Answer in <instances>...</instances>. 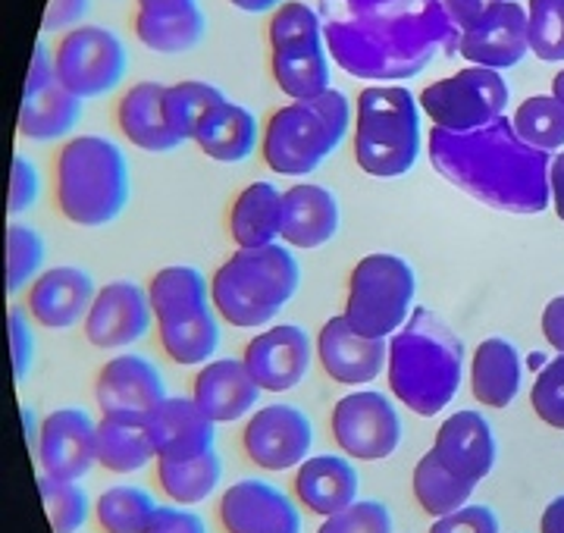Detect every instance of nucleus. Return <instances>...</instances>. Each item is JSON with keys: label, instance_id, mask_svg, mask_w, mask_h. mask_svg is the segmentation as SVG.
Wrapping results in <instances>:
<instances>
[{"label": "nucleus", "instance_id": "nucleus-1", "mask_svg": "<svg viewBox=\"0 0 564 533\" xmlns=\"http://www.w3.org/2000/svg\"><path fill=\"white\" fill-rule=\"evenodd\" d=\"M317 13L329 61L370 85L408 83L462 42L443 0H321Z\"/></svg>", "mask_w": 564, "mask_h": 533}, {"label": "nucleus", "instance_id": "nucleus-2", "mask_svg": "<svg viewBox=\"0 0 564 533\" xmlns=\"http://www.w3.org/2000/svg\"><path fill=\"white\" fill-rule=\"evenodd\" d=\"M426 157L445 183L462 188L474 202L514 217H533L552 205L549 166L552 154L527 144L511 117L474 132H426Z\"/></svg>", "mask_w": 564, "mask_h": 533}, {"label": "nucleus", "instance_id": "nucleus-3", "mask_svg": "<svg viewBox=\"0 0 564 533\" xmlns=\"http://www.w3.org/2000/svg\"><path fill=\"white\" fill-rule=\"evenodd\" d=\"M386 377L404 409L436 417L462 387L464 342L436 311L414 308L389 339Z\"/></svg>", "mask_w": 564, "mask_h": 533}, {"label": "nucleus", "instance_id": "nucleus-4", "mask_svg": "<svg viewBox=\"0 0 564 533\" xmlns=\"http://www.w3.org/2000/svg\"><path fill=\"white\" fill-rule=\"evenodd\" d=\"M54 198L76 226H107L129 205V161L104 135H73L54 161Z\"/></svg>", "mask_w": 564, "mask_h": 533}, {"label": "nucleus", "instance_id": "nucleus-5", "mask_svg": "<svg viewBox=\"0 0 564 533\" xmlns=\"http://www.w3.org/2000/svg\"><path fill=\"white\" fill-rule=\"evenodd\" d=\"M302 270L292 248H236L210 280L214 308L226 324L239 329L267 327L299 292Z\"/></svg>", "mask_w": 564, "mask_h": 533}, {"label": "nucleus", "instance_id": "nucleus-6", "mask_svg": "<svg viewBox=\"0 0 564 533\" xmlns=\"http://www.w3.org/2000/svg\"><path fill=\"white\" fill-rule=\"evenodd\" d=\"M151 308L170 361L204 368L220 351V324L210 298V283L198 266H163L148 283Z\"/></svg>", "mask_w": 564, "mask_h": 533}, {"label": "nucleus", "instance_id": "nucleus-7", "mask_svg": "<svg viewBox=\"0 0 564 533\" xmlns=\"http://www.w3.org/2000/svg\"><path fill=\"white\" fill-rule=\"evenodd\" d=\"M421 101L404 85H367L355 101V161L367 176L395 180L421 157Z\"/></svg>", "mask_w": 564, "mask_h": 533}, {"label": "nucleus", "instance_id": "nucleus-8", "mask_svg": "<svg viewBox=\"0 0 564 533\" xmlns=\"http://www.w3.org/2000/svg\"><path fill=\"white\" fill-rule=\"evenodd\" d=\"M351 120L355 110L339 88L314 101L285 104L263 129V161L280 176H307L343 144Z\"/></svg>", "mask_w": 564, "mask_h": 533}, {"label": "nucleus", "instance_id": "nucleus-9", "mask_svg": "<svg viewBox=\"0 0 564 533\" xmlns=\"http://www.w3.org/2000/svg\"><path fill=\"white\" fill-rule=\"evenodd\" d=\"M270 73L292 101H314L326 95L329 51L323 39L321 13L304 0H285L270 17Z\"/></svg>", "mask_w": 564, "mask_h": 533}, {"label": "nucleus", "instance_id": "nucleus-10", "mask_svg": "<svg viewBox=\"0 0 564 533\" xmlns=\"http://www.w3.org/2000/svg\"><path fill=\"white\" fill-rule=\"evenodd\" d=\"M417 295L414 266L399 254L373 251L348 273L345 320L370 339H392L408 324Z\"/></svg>", "mask_w": 564, "mask_h": 533}, {"label": "nucleus", "instance_id": "nucleus-11", "mask_svg": "<svg viewBox=\"0 0 564 533\" xmlns=\"http://www.w3.org/2000/svg\"><path fill=\"white\" fill-rule=\"evenodd\" d=\"M508 98L511 91L499 69L464 66L423 88L421 110L445 132H474L505 117Z\"/></svg>", "mask_w": 564, "mask_h": 533}, {"label": "nucleus", "instance_id": "nucleus-12", "mask_svg": "<svg viewBox=\"0 0 564 533\" xmlns=\"http://www.w3.org/2000/svg\"><path fill=\"white\" fill-rule=\"evenodd\" d=\"M57 83L76 98H104L120 88L129 69L122 39L107 25H76L63 35L54 51Z\"/></svg>", "mask_w": 564, "mask_h": 533}, {"label": "nucleus", "instance_id": "nucleus-13", "mask_svg": "<svg viewBox=\"0 0 564 533\" xmlns=\"http://www.w3.org/2000/svg\"><path fill=\"white\" fill-rule=\"evenodd\" d=\"M336 446L358 461H383L402 446V417L386 392H348L336 402L333 417Z\"/></svg>", "mask_w": 564, "mask_h": 533}, {"label": "nucleus", "instance_id": "nucleus-14", "mask_svg": "<svg viewBox=\"0 0 564 533\" xmlns=\"http://www.w3.org/2000/svg\"><path fill=\"white\" fill-rule=\"evenodd\" d=\"M314 427L295 405L273 402L258 409L242 431V449L251 465L263 471H289L311 458Z\"/></svg>", "mask_w": 564, "mask_h": 533}, {"label": "nucleus", "instance_id": "nucleus-15", "mask_svg": "<svg viewBox=\"0 0 564 533\" xmlns=\"http://www.w3.org/2000/svg\"><path fill=\"white\" fill-rule=\"evenodd\" d=\"M82 324H85V339L95 349L117 351L144 339L151 324H158V320H154V308H151V295L139 283L113 280L98 289L91 311Z\"/></svg>", "mask_w": 564, "mask_h": 533}, {"label": "nucleus", "instance_id": "nucleus-16", "mask_svg": "<svg viewBox=\"0 0 564 533\" xmlns=\"http://www.w3.org/2000/svg\"><path fill=\"white\" fill-rule=\"evenodd\" d=\"M220 524L226 533H302L304 521L295 499L267 480H239L220 496Z\"/></svg>", "mask_w": 564, "mask_h": 533}, {"label": "nucleus", "instance_id": "nucleus-17", "mask_svg": "<svg viewBox=\"0 0 564 533\" xmlns=\"http://www.w3.org/2000/svg\"><path fill=\"white\" fill-rule=\"evenodd\" d=\"M39 461L57 480H82L98 461V424L82 409L51 411L39 427Z\"/></svg>", "mask_w": 564, "mask_h": 533}, {"label": "nucleus", "instance_id": "nucleus-18", "mask_svg": "<svg viewBox=\"0 0 564 533\" xmlns=\"http://www.w3.org/2000/svg\"><path fill=\"white\" fill-rule=\"evenodd\" d=\"M311 358H314L311 336L295 324H276L258 333L245 346L242 361L263 392H289L304 380Z\"/></svg>", "mask_w": 564, "mask_h": 533}, {"label": "nucleus", "instance_id": "nucleus-19", "mask_svg": "<svg viewBox=\"0 0 564 533\" xmlns=\"http://www.w3.org/2000/svg\"><path fill=\"white\" fill-rule=\"evenodd\" d=\"M321 368L329 380L343 387H367L386 370L389 339H370L345 320V314L329 317L317 339Z\"/></svg>", "mask_w": 564, "mask_h": 533}, {"label": "nucleus", "instance_id": "nucleus-20", "mask_svg": "<svg viewBox=\"0 0 564 533\" xmlns=\"http://www.w3.org/2000/svg\"><path fill=\"white\" fill-rule=\"evenodd\" d=\"M530 54V32H527V7L521 0H502L480 25L464 32L458 42V57L470 66L486 69H511Z\"/></svg>", "mask_w": 564, "mask_h": 533}, {"label": "nucleus", "instance_id": "nucleus-21", "mask_svg": "<svg viewBox=\"0 0 564 533\" xmlns=\"http://www.w3.org/2000/svg\"><path fill=\"white\" fill-rule=\"evenodd\" d=\"M433 452L458 480L474 483V487L484 477H489V471L496 468V455H499L496 433L489 427V421L480 411L470 409L455 411L445 417L436 431V439H433Z\"/></svg>", "mask_w": 564, "mask_h": 533}, {"label": "nucleus", "instance_id": "nucleus-22", "mask_svg": "<svg viewBox=\"0 0 564 533\" xmlns=\"http://www.w3.org/2000/svg\"><path fill=\"white\" fill-rule=\"evenodd\" d=\"M95 399L101 414H151L166 399V387L148 358L117 355L98 373Z\"/></svg>", "mask_w": 564, "mask_h": 533}, {"label": "nucleus", "instance_id": "nucleus-23", "mask_svg": "<svg viewBox=\"0 0 564 533\" xmlns=\"http://www.w3.org/2000/svg\"><path fill=\"white\" fill-rule=\"evenodd\" d=\"M148 431H151L158 461H188L214 449L217 424L198 409L195 399L166 395L161 405L148 414Z\"/></svg>", "mask_w": 564, "mask_h": 533}, {"label": "nucleus", "instance_id": "nucleus-24", "mask_svg": "<svg viewBox=\"0 0 564 533\" xmlns=\"http://www.w3.org/2000/svg\"><path fill=\"white\" fill-rule=\"evenodd\" d=\"M261 387L239 358H214L195 373L192 399L214 424H232L251 417L261 399Z\"/></svg>", "mask_w": 564, "mask_h": 533}, {"label": "nucleus", "instance_id": "nucleus-25", "mask_svg": "<svg viewBox=\"0 0 564 533\" xmlns=\"http://www.w3.org/2000/svg\"><path fill=\"white\" fill-rule=\"evenodd\" d=\"M95 280L82 266H51L29 286V314L44 329H69L88 317L95 302Z\"/></svg>", "mask_w": 564, "mask_h": 533}, {"label": "nucleus", "instance_id": "nucleus-26", "mask_svg": "<svg viewBox=\"0 0 564 533\" xmlns=\"http://www.w3.org/2000/svg\"><path fill=\"white\" fill-rule=\"evenodd\" d=\"M343 224V207L336 195L317 183H295L282 192V242L289 248L326 246Z\"/></svg>", "mask_w": 564, "mask_h": 533}, {"label": "nucleus", "instance_id": "nucleus-27", "mask_svg": "<svg viewBox=\"0 0 564 533\" xmlns=\"http://www.w3.org/2000/svg\"><path fill=\"white\" fill-rule=\"evenodd\" d=\"M295 499L307 512L333 518L358 502V471L348 455H311L295 471Z\"/></svg>", "mask_w": 564, "mask_h": 533}, {"label": "nucleus", "instance_id": "nucleus-28", "mask_svg": "<svg viewBox=\"0 0 564 533\" xmlns=\"http://www.w3.org/2000/svg\"><path fill=\"white\" fill-rule=\"evenodd\" d=\"M163 98H166V85L161 83H139L122 95L117 104V126L126 135V142H132L141 151H151V154L180 148L182 142L166 120Z\"/></svg>", "mask_w": 564, "mask_h": 533}, {"label": "nucleus", "instance_id": "nucleus-29", "mask_svg": "<svg viewBox=\"0 0 564 533\" xmlns=\"http://www.w3.org/2000/svg\"><path fill=\"white\" fill-rule=\"evenodd\" d=\"M524 383V361L502 336L484 339L470 358V392L486 409H508Z\"/></svg>", "mask_w": 564, "mask_h": 533}, {"label": "nucleus", "instance_id": "nucleus-30", "mask_svg": "<svg viewBox=\"0 0 564 533\" xmlns=\"http://www.w3.org/2000/svg\"><path fill=\"white\" fill-rule=\"evenodd\" d=\"M195 144L217 164L248 161L254 154V148L261 144L258 117L242 104H232L226 98L204 117L195 132Z\"/></svg>", "mask_w": 564, "mask_h": 533}, {"label": "nucleus", "instance_id": "nucleus-31", "mask_svg": "<svg viewBox=\"0 0 564 533\" xmlns=\"http://www.w3.org/2000/svg\"><path fill=\"white\" fill-rule=\"evenodd\" d=\"M82 117V98L66 91L57 79L22 95L20 135L29 142H61L69 139Z\"/></svg>", "mask_w": 564, "mask_h": 533}, {"label": "nucleus", "instance_id": "nucleus-32", "mask_svg": "<svg viewBox=\"0 0 564 533\" xmlns=\"http://www.w3.org/2000/svg\"><path fill=\"white\" fill-rule=\"evenodd\" d=\"M229 236L239 248L273 246L282 236V192L273 183H248L229 207Z\"/></svg>", "mask_w": 564, "mask_h": 533}, {"label": "nucleus", "instance_id": "nucleus-33", "mask_svg": "<svg viewBox=\"0 0 564 533\" xmlns=\"http://www.w3.org/2000/svg\"><path fill=\"white\" fill-rule=\"evenodd\" d=\"M158 458L148 414H104L98 421V465L110 474H135Z\"/></svg>", "mask_w": 564, "mask_h": 533}, {"label": "nucleus", "instance_id": "nucleus-34", "mask_svg": "<svg viewBox=\"0 0 564 533\" xmlns=\"http://www.w3.org/2000/svg\"><path fill=\"white\" fill-rule=\"evenodd\" d=\"M135 39L148 51L158 54H182L198 47L204 39V13L202 7H188V10H173V13H135Z\"/></svg>", "mask_w": 564, "mask_h": 533}, {"label": "nucleus", "instance_id": "nucleus-35", "mask_svg": "<svg viewBox=\"0 0 564 533\" xmlns=\"http://www.w3.org/2000/svg\"><path fill=\"white\" fill-rule=\"evenodd\" d=\"M411 490H414V499H417V505H421L423 512L433 514V518H443V514L458 512L462 505H467L477 487L458 480V477L448 471L443 461L436 458V452L430 449L426 455H421V461L414 465Z\"/></svg>", "mask_w": 564, "mask_h": 533}, {"label": "nucleus", "instance_id": "nucleus-36", "mask_svg": "<svg viewBox=\"0 0 564 533\" xmlns=\"http://www.w3.org/2000/svg\"><path fill=\"white\" fill-rule=\"evenodd\" d=\"M223 458L217 449H207L188 461H158V483L176 505H198L220 487Z\"/></svg>", "mask_w": 564, "mask_h": 533}, {"label": "nucleus", "instance_id": "nucleus-37", "mask_svg": "<svg viewBox=\"0 0 564 533\" xmlns=\"http://www.w3.org/2000/svg\"><path fill=\"white\" fill-rule=\"evenodd\" d=\"M226 101V91H220L217 85L202 83V79H185V83L166 85V98H163V110L166 120L173 126L180 142H195V132L202 120Z\"/></svg>", "mask_w": 564, "mask_h": 533}, {"label": "nucleus", "instance_id": "nucleus-38", "mask_svg": "<svg viewBox=\"0 0 564 533\" xmlns=\"http://www.w3.org/2000/svg\"><path fill=\"white\" fill-rule=\"evenodd\" d=\"M158 502L141 487H110L95 502V518L104 533H144L158 514Z\"/></svg>", "mask_w": 564, "mask_h": 533}, {"label": "nucleus", "instance_id": "nucleus-39", "mask_svg": "<svg viewBox=\"0 0 564 533\" xmlns=\"http://www.w3.org/2000/svg\"><path fill=\"white\" fill-rule=\"evenodd\" d=\"M511 123L527 144L540 148L545 154H558L564 148V107L555 95L524 98L518 104Z\"/></svg>", "mask_w": 564, "mask_h": 533}, {"label": "nucleus", "instance_id": "nucleus-40", "mask_svg": "<svg viewBox=\"0 0 564 533\" xmlns=\"http://www.w3.org/2000/svg\"><path fill=\"white\" fill-rule=\"evenodd\" d=\"M47 248L39 229L22 224L7 226V292L29 289L39 280Z\"/></svg>", "mask_w": 564, "mask_h": 533}, {"label": "nucleus", "instance_id": "nucleus-41", "mask_svg": "<svg viewBox=\"0 0 564 533\" xmlns=\"http://www.w3.org/2000/svg\"><path fill=\"white\" fill-rule=\"evenodd\" d=\"M39 492L54 533H79L88 521V496L79 480H57L51 474L39 477Z\"/></svg>", "mask_w": 564, "mask_h": 533}, {"label": "nucleus", "instance_id": "nucleus-42", "mask_svg": "<svg viewBox=\"0 0 564 533\" xmlns=\"http://www.w3.org/2000/svg\"><path fill=\"white\" fill-rule=\"evenodd\" d=\"M530 54L543 63H564V0H527Z\"/></svg>", "mask_w": 564, "mask_h": 533}, {"label": "nucleus", "instance_id": "nucleus-43", "mask_svg": "<svg viewBox=\"0 0 564 533\" xmlns=\"http://www.w3.org/2000/svg\"><path fill=\"white\" fill-rule=\"evenodd\" d=\"M530 405L543 424L564 431V355L545 361V368H540L530 390Z\"/></svg>", "mask_w": 564, "mask_h": 533}, {"label": "nucleus", "instance_id": "nucleus-44", "mask_svg": "<svg viewBox=\"0 0 564 533\" xmlns=\"http://www.w3.org/2000/svg\"><path fill=\"white\" fill-rule=\"evenodd\" d=\"M317 533H392V514L377 499H358L345 512L326 518Z\"/></svg>", "mask_w": 564, "mask_h": 533}, {"label": "nucleus", "instance_id": "nucleus-45", "mask_svg": "<svg viewBox=\"0 0 564 533\" xmlns=\"http://www.w3.org/2000/svg\"><path fill=\"white\" fill-rule=\"evenodd\" d=\"M41 176L39 166L32 164L25 154H13V170H10V198H7V210L10 217H22L29 207L39 202Z\"/></svg>", "mask_w": 564, "mask_h": 533}, {"label": "nucleus", "instance_id": "nucleus-46", "mask_svg": "<svg viewBox=\"0 0 564 533\" xmlns=\"http://www.w3.org/2000/svg\"><path fill=\"white\" fill-rule=\"evenodd\" d=\"M430 533H499V518L486 505L467 502L458 512L436 518Z\"/></svg>", "mask_w": 564, "mask_h": 533}, {"label": "nucleus", "instance_id": "nucleus-47", "mask_svg": "<svg viewBox=\"0 0 564 533\" xmlns=\"http://www.w3.org/2000/svg\"><path fill=\"white\" fill-rule=\"evenodd\" d=\"M7 324H10V351H13V377L17 383L25 380V373L32 368V355H35V339H32V329H29V317L22 308H10L7 314Z\"/></svg>", "mask_w": 564, "mask_h": 533}, {"label": "nucleus", "instance_id": "nucleus-48", "mask_svg": "<svg viewBox=\"0 0 564 533\" xmlns=\"http://www.w3.org/2000/svg\"><path fill=\"white\" fill-rule=\"evenodd\" d=\"M144 533H207V524L202 521V514L188 512V509L161 505Z\"/></svg>", "mask_w": 564, "mask_h": 533}, {"label": "nucleus", "instance_id": "nucleus-49", "mask_svg": "<svg viewBox=\"0 0 564 533\" xmlns=\"http://www.w3.org/2000/svg\"><path fill=\"white\" fill-rule=\"evenodd\" d=\"M91 0H51L41 20V32H69L88 17Z\"/></svg>", "mask_w": 564, "mask_h": 533}, {"label": "nucleus", "instance_id": "nucleus-50", "mask_svg": "<svg viewBox=\"0 0 564 533\" xmlns=\"http://www.w3.org/2000/svg\"><path fill=\"white\" fill-rule=\"evenodd\" d=\"M499 3H502V0H443L448 20H452V25H455L462 35L464 32H470L474 25H480Z\"/></svg>", "mask_w": 564, "mask_h": 533}, {"label": "nucleus", "instance_id": "nucleus-51", "mask_svg": "<svg viewBox=\"0 0 564 533\" xmlns=\"http://www.w3.org/2000/svg\"><path fill=\"white\" fill-rule=\"evenodd\" d=\"M540 329L545 336V346L564 355V295H555L549 305L543 308V317H540Z\"/></svg>", "mask_w": 564, "mask_h": 533}, {"label": "nucleus", "instance_id": "nucleus-52", "mask_svg": "<svg viewBox=\"0 0 564 533\" xmlns=\"http://www.w3.org/2000/svg\"><path fill=\"white\" fill-rule=\"evenodd\" d=\"M549 192H552V207L564 224V151L552 154V166H549Z\"/></svg>", "mask_w": 564, "mask_h": 533}, {"label": "nucleus", "instance_id": "nucleus-53", "mask_svg": "<svg viewBox=\"0 0 564 533\" xmlns=\"http://www.w3.org/2000/svg\"><path fill=\"white\" fill-rule=\"evenodd\" d=\"M540 533H564V492L562 496H555V499L543 509Z\"/></svg>", "mask_w": 564, "mask_h": 533}, {"label": "nucleus", "instance_id": "nucleus-54", "mask_svg": "<svg viewBox=\"0 0 564 533\" xmlns=\"http://www.w3.org/2000/svg\"><path fill=\"white\" fill-rule=\"evenodd\" d=\"M198 7V0H139V10L144 13H173V10H188Z\"/></svg>", "mask_w": 564, "mask_h": 533}, {"label": "nucleus", "instance_id": "nucleus-55", "mask_svg": "<svg viewBox=\"0 0 564 533\" xmlns=\"http://www.w3.org/2000/svg\"><path fill=\"white\" fill-rule=\"evenodd\" d=\"M229 3L242 13H270V10L282 7L285 0H229Z\"/></svg>", "mask_w": 564, "mask_h": 533}, {"label": "nucleus", "instance_id": "nucleus-56", "mask_svg": "<svg viewBox=\"0 0 564 533\" xmlns=\"http://www.w3.org/2000/svg\"><path fill=\"white\" fill-rule=\"evenodd\" d=\"M552 95H555L564 107V69H558V73H555V79H552Z\"/></svg>", "mask_w": 564, "mask_h": 533}]
</instances>
